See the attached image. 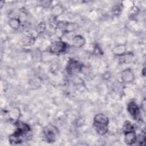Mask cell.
<instances>
[{"instance_id": "6da1fadb", "label": "cell", "mask_w": 146, "mask_h": 146, "mask_svg": "<svg viewBox=\"0 0 146 146\" xmlns=\"http://www.w3.org/2000/svg\"><path fill=\"white\" fill-rule=\"evenodd\" d=\"M108 124L109 119L103 113H98L94 117V125L96 131L100 136H103L108 132Z\"/></svg>"}, {"instance_id": "7a4b0ae2", "label": "cell", "mask_w": 146, "mask_h": 146, "mask_svg": "<svg viewBox=\"0 0 146 146\" xmlns=\"http://www.w3.org/2000/svg\"><path fill=\"white\" fill-rule=\"evenodd\" d=\"M58 128L52 124H48L43 128V133L47 142L52 143L56 141L59 136Z\"/></svg>"}, {"instance_id": "3957f363", "label": "cell", "mask_w": 146, "mask_h": 146, "mask_svg": "<svg viewBox=\"0 0 146 146\" xmlns=\"http://www.w3.org/2000/svg\"><path fill=\"white\" fill-rule=\"evenodd\" d=\"M67 47V44L61 39L51 42L48 51L53 55H60L64 52Z\"/></svg>"}, {"instance_id": "277c9868", "label": "cell", "mask_w": 146, "mask_h": 146, "mask_svg": "<svg viewBox=\"0 0 146 146\" xmlns=\"http://www.w3.org/2000/svg\"><path fill=\"white\" fill-rule=\"evenodd\" d=\"M56 27L62 33H69L77 30L78 25L75 22L62 21L58 22Z\"/></svg>"}, {"instance_id": "5b68a950", "label": "cell", "mask_w": 146, "mask_h": 146, "mask_svg": "<svg viewBox=\"0 0 146 146\" xmlns=\"http://www.w3.org/2000/svg\"><path fill=\"white\" fill-rule=\"evenodd\" d=\"M82 67L83 64L78 60L74 59H70L67 62L66 70L68 74L74 75L80 72L82 70Z\"/></svg>"}, {"instance_id": "8992f818", "label": "cell", "mask_w": 146, "mask_h": 146, "mask_svg": "<svg viewBox=\"0 0 146 146\" xmlns=\"http://www.w3.org/2000/svg\"><path fill=\"white\" fill-rule=\"evenodd\" d=\"M127 110L131 117L136 120L140 119V109L135 102H130L128 103Z\"/></svg>"}, {"instance_id": "52a82bcc", "label": "cell", "mask_w": 146, "mask_h": 146, "mask_svg": "<svg viewBox=\"0 0 146 146\" xmlns=\"http://www.w3.org/2000/svg\"><path fill=\"white\" fill-rule=\"evenodd\" d=\"M86 40L83 36L81 35H75L74 36L71 40L72 46L76 48H80L84 46Z\"/></svg>"}, {"instance_id": "ba28073f", "label": "cell", "mask_w": 146, "mask_h": 146, "mask_svg": "<svg viewBox=\"0 0 146 146\" xmlns=\"http://www.w3.org/2000/svg\"><path fill=\"white\" fill-rule=\"evenodd\" d=\"M121 79L124 83H131L135 79L133 72L130 68L124 70L121 73Z\"/></svg>"}, {"instance_id": "9c48e42d", "label": "cell", "mask_w": 146, "mask_h": 146, "mask_svg": "<svg viewBox=\"0 0 146 146\" xmlns=\"http://www.w3.org/2000/svg\"><path fill=\"white\" fill-rule=\"evenodd\" d=\"M124 143L128 145H131L136 143L137 140V134L135 131H129L124 133Z\"/></svg>"}, {"instance_id": "30bf717a", "label": "cell", "mask_w": 146, "mask_h": 146, "mask_svg": "<svg viewBox=\"0 0 146 146\" xmlns=\"http://www.w3.org/2000/svg\"><path fill=\"white\" fill-rule=\"evenodd\" d=\"M21 116V111L18 107L12 108L9 111V117L10 119L13 121L16 122L18 121Z\"/></svg>"}, {"instance_id": "8fae6325", "label": "cell", "mask_w": 146, "mask_h": 146, "mask_svg": "<svg viewBox=\"0 0 146 146\" xmlns=\"http://www.w3.org/2000/svg\"><path fill=\"white\" fill-rule=\"evenodd\" d=\"M64 8L62 5L60 3H56L52 6L51 9V13L52 17L57 18L58 17L60 16L64 13Z\"/></svg>"}, {"instance_id": "7c38bea8", "label": "cell", "mask_w": 146, "mask_h": 146, "mask_svg": "<svg viewBox=\"0 0 146 146\" xmlns=\"http://www.w3.org/2000/svg\"><path fill=\"white\" fill-rule=\"evenodd\" d=\"M112 52L114 55L121 56L127 52V47L123 44H117L112 48Z\"/></svg>"}, {"instance_id": "4fadbf2b", "label": "cell", "mask_w": 146, "mask_h": 146, "mask_svg": "<svg viewBox=\"0 0 146 146\" xmlns=\"http://www.w3.org/2000/svg\"><path fill=\"white\" fill-rule=\"evenodd\" d=\"M9 26L13 30L19 29L21 25V21L19 17H11L8 22Z\"/></svg>"}, {"instance_id": "5bb4252c", "label": "cell", "mask_w": 146, "mask_h": 146, "mask_svg": "<svg viewBox=\"0 0 146 146\" xmlns=\"http://www.w3.org/2000/svg\"><path fill=\"white\" fill-rule=\"evenodd\" d=\"M35 41V38L31 35H27L23 37L22 39V43L24 46H33Z\"/></svg>"}, {"instance_id": "9a60e30c", "label": "cell", "mask_w": 146, "mask_h": 146, "mask_svg": "<svg viewBox=\"0 0 146 146\" xmlns=\"http://www.w3.org/2000/svg\"><path fill=\"white\" fill-rule=\"evenodd\" d=\"M41 79L38 77L31 79L29 82V86L31 90H36L41 86Z\"/></svg>"}, {"instance_id": "2e32d148", "label": "cell", "mask_w": 146, "mask_h": 146, "mask_svg": "<svg viewBox=\"0 0 146 146\" xmlns=\"http://www.w3.org/2000/svg\"><path fill=\"white\" fill-rule=\"evenodd\" d=\"M135 131V127L133 124L131 123V121L127 120L125 121L123 125V133Z\"/></svg>"}, {"instance_id": "e0dca14e", "label": "cell", "mask_w": 146, "mask_h": 146, "mask_svg": "<svg viewBox=\"0 0 146 146\" xmlns=\"http://www.w3.org/2000/svg\"><path fill=\"white\" fill-rule=\"evenodd\" d=\"M52 54L48 50L43 51L40 56V58L42 62H48L51 59V56Z\"/></svg>"}, {"instance_id": "ac0fdd59", "label": "cell", "mask_w": 146, "mask_h": 146, "mask_svg": "<svg viewBox=\"0 0 146 146\" xmlns=\"http://www.w3.org/2000/svg\"><path fill=\"white\" fill-rule=\"evenodd\" d=\"M145 135L144 131L142 132L141 134L139 135L138 136L137 135V140L136 143H137L138 145H143L145 144Z\"/></svg>"}, {"instance_id": "d6986e66", "label": "cell", "mask_w": 146, "mask_h": 146, "mask_svg": "<svg viewBox=\"0 0 146 146\" xmlns=\"http://www.w3.org/2000/svg\"><path fill=\"white\" fill-rule=\"evenodd\" d=\"M46 28V25L44 22H40L35 27V31L38 34H41L43 33Z\"/></svg>"}, {"instance_id": "ffe728a7", "label": "cell", "mask_w": 146, "mask_h": 146, "mask_svg": "<svg viewBox=\"0 0 146 146\" xmlns=\"http://www.w3.org/2000/svg\"><path fill=\"white\" fill-rule=\"evenodd\" d=\"M138 12H139V9L137 7L135 6H132V7L129 10V15H132V17H133L134 15L137 14Z\"/></svg>"}, {"instance_id": "44dd1931", "label": "cell", "mask_w": 146, "mask_h": 146, "mask_svg": "<svg viewBox=\"0 0 146 146\" xmlns=\"http://www.w3.org/2000/svg\"><path fill=\"white\" fill-rule=\"evenodd\" d=\"M94 54L95 55H100V54H102V50L101 48H100V47L96 44L95 46V47H94Z\"/></svg>"}, {"instance_id": "7402d4cb", "label": "cell", "mask_w": 146, "mask_h": 146, "mask_svg": "<svg viewBox=\"0 0 146 146\" xmlns=\"http://www.w3.org/2000/svg\"><path fill=\"white\" fill-rule=\"evenodd\" d=\"M113 11L115 14H119L121 11V8L119 6H115L114 7V9H113Z\"/></svg>"}, {"instance_id": "603a6c76", "label": "cell", "mask_w": 146, "mask_h": 146, "mask_svg": "<svg viewBox=\"0 0 146 146\" xmlns=\"http://www.w3.org/2000/svg\"><path fill=\"white\" fill-rule=\"evenodd\" d=\"M141 108L144 111H145V100H144L141 103Z\"/></svg>"}, {"instance_id": "cb8c5ba5", "label": "cell", "mask_w": 146, "mask_h": 146, "mask_svg": "<svg viewBox=\"0 0 146 146\" xmlns=\"http://www.w3.org/2000/svg\"><path fill=\"white\" fill-rule=\"evenodd\" d=\"M141 72H143V76H145V68H143V70H142Z\"/></svg>"}]
</instances>
